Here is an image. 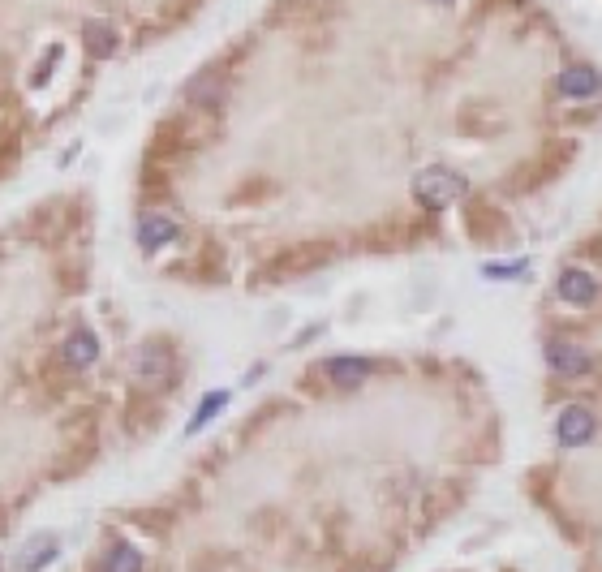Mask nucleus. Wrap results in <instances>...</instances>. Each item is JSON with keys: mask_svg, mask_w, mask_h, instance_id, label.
<instances>
[{"mask_svg": "<svg viewBox=\"0 0 602 572\" xmlns=\"http://www.w3.org/2000/svg\"><path fill=\"white\" fill-rule=\"evenodd\" d=\"M61 357H65L69 370H91L99 362V336L91 332V327H78V332H69Z\"/></svg>", "mask_w": 602, "mask_h": 572, "instance_id": "11", "label": "nucleus"}, {"mask_svg": "<svg viewBox=\"0 0 602 572\" xmlns=\"http://www.w3.org/2000/svg\"><path fill=\"white\" fill-rule=\"evenodd\" d=\"M555 435L564 448H585V443H594L598 435V418L590 405H581V400H572V405H564V413L555 418Z\"/></svg>", "mask_w": 602, "mask_h": 572, "instance_id": "5", "label": "nucleus"}, {"mask_svg": "<svg viewBox=\"0 0 602 572\" xmlns=\"http://www.w3.org/2000/svg\"><path fill=\"white\" fill-rule=\"evenodd\" d=\"M99 572H142L138 547H129L125 538H112L104 547V560H99Z\"/></svg>", "mask_w": 602, "mask_h": 572, "instance_id": "13", "label": "nucleus"}, {"mask_svg": "<svg viewBox=\"0 0 602 572\" xmlns=\"http://www.w3.org/2000/svg\"><path fill=\"white\" fill-rule=\"evenodd\" d=\"M555 91L568 95V99H590V95L602 91V78H598L594 65H568L564 74L555 78Z\"/></svg>", "mask_w": 602, "mask_h": 572, "instance_id": "10", "label": "nucleus"}, {"mask_svg": "<svg viewBox=\"0 0 602 572\" xmlns=\"http://www.w3.org/2000/svg\"><path fill=\"white\" fill-rule=\"evenodd\" d=\"M332 259V246H319V241H310V246H297V250H284L276 263L267 267V280H289V276H306V271L323 267Z\"/></svg>", "mask_w": 602, "mask_h": 572, "instance_id": "7", "label": "nucleus"}, {"mask_svg": "<svg viewBox=\"0 0 602 572\" xmlns=\"http://www.w3.org/2000/svg\"><path fill=\"white\" fill-rule=\"evenodd\" d=\"M134 379L142 392H164L177 383V353L168 340H147L134 353Z\"/></svg>", "mask_w": 602, "mask_h": 572, "instance_id": "2", "label": "nucleus"}, {"mask_svg": "<svg viewBox=\"0 0 602 572\" xmlns=\"http://www.w3.org/2000/svg\"><path fill=\"white\" fill-rule=\"evenodd\" d=\"M525 263H516V267H486V276H521Z\"/></svg>", "mask_w": 602, "mask_h": 572, "instance_id": "17", "label": "nucleus"}, {"mask_svg": "<svg viewBox=\"0 0 602 572\" xmlns=\"http://www.w3.org/2000/svg\"><path fill=\"white\" fill-rule=\"evenodd\" d=\"M555 293L564 297L568 306H590V302H598V297H602V280L594 276V271H585V267L572 263V267L559 271Z\"/></svg>", "mask_w": 602, "mask_h": 572, "instance_id": "8", "label": "nucleus"}, {"mask_svg": "<svg viewBox=\"0 0 602 572\" xmlns=\"http://www.w3.org/2000/svg\"><path fill=\"white\" fill-rule=\"evenodd\" d=\"M56 555V538L52 534H39V542H26V551L18 555V572H39Z\"/></svg>", "mask_w": 602, "mask_h": 572, "instance_id": "14", "label": "nucleus"}, {"mask_svg": "<svg viewBox=\"0 0 602 572\" xmlns=\"http://www.w3.org/2000/svg\"><path fill=\"white\" fill-rule=\"evenodd\" d=\"M224 400H228L224 392H211V396L203 400V405H198V413H194V418H190V435H198V431H203V426H207V422L215 418V413L224 409Z\"/></svg>", "mask_w": 602, "mask_h": 572, "instance_id": "15", "label": "nucleus"}, {"mask_svg": "<svg viewBox=\"0 0 602 572\" xmlns=\"http://www.w3.org/2000/svg\"><path fill=\"white\" fill-rule=\"evenodd\" d=\"M547 366L555 370V375H564V379H581V375H590L594 370V357H590V349H581L577 340H564V336H555V340H547Z\"/></svg>", "mask_w": 602, "mask_h": 572, "instance_id": "6", "label": "nucleus"}, {"mask_svg": "<svg viewBox=\"0 0 602 572\" xmlns=\"http://www.w3.org/2000/svg\"><path fill=\"white\" fill-rule=\"evenodd\" d=\"M56 61H61V48H48V56L39 61V69L31 74V87H43V82L52 78V69H56Z\"/></svg>", "mask_w": 602, "mask_h": 572, "instance_id": "16", "label": "nucleus"}, {"mask_svg": "<svg viewBox=\"0 0 602 572\" xmlns=\"http://www.w3.org/2000/svg\"><path fill=\"white\" fill-rule=\"evenodd\" d=\"M375 370H379L375 357H332V362L319 366V375L332 392H353V388H362Z\"/></svg>", "mask_w": 602, "mask_h": 572, "instance_id": "4", "label": "nucleus"}, {"mask_svg": "<svg viewBox=\"0 0 602 572\" xmlns=\"http://www.w3.org/2000/svg\"><path fill=\"white\" fill-rule=\"evenodd\" d=\"M82 44H86V52H91L95 61H108V56H117L121 35H117V26H112V22L91 18V22L82 26Z\"/></svg>", "mask_w": 602, "mask_h": 572, "instance_id": "12", "label": "nucleus"}, {"mask_svg": "<svg viewBox=\"0 0 602 572\" xmlns=\"http://www.w3.org/2000/svg\"><path fill=\"white\" fill-rule=\"evenodd\" d=\"M465 194H469V181L448 164H430L413 177V198H418L426 211H443V207L461 203Z\"/></svg>", "mask_w": 602, "mask_h": 572, "instance_id": "1", "label": "nucleus"}, {"mask_svg": "<svg viewBox=\"0 0 602 572\" xmlns=\"http://www.w3.org/2000/svg\"><path fill=\"white\" fill-rule=\"evenodd\" d=\"M224 99H228V74H224V65H207V69H198V74L185 82V104H190L194 112H203V117L220 112Z\"/></svg>", "mask_w": 602, "mask_h": 572, "instance_id": "3", "label": "nucleus"}, {"mask_svg": "<svg viewBox=\"0 0 602 572\" xmlns=\"http://www.w3.org/2000/svg\"><path fill=\"white\" fill-rule=\"evenodd\" d=\"M134 237H138L142 254H160L164 246H172V241L181 237V224L172 216H142L138 228H134Z\"/></svg>", "mask_w": 602, "mask_h": 572, "instance_id": "9", "label": "nucleus"}]
</instances>
